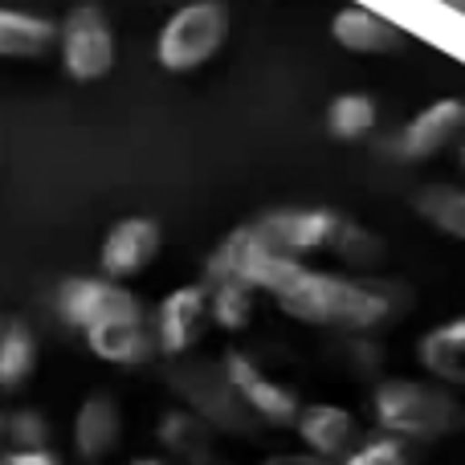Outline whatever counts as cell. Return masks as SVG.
Instances as JSON below:
<instances>
[{"instance_id":"6da1fadb","label":"cell","mask_w":465,"mask_h":465,"mask_svg":"<svg viewBox=\"0 0 465 465\" xmlns=\"http://www.w3.org/2000/svg\"><path fill=\"white\" fill-rule=\"evenodd\" d=\"M282 314L306 327H327L343 335H363L376 331L396 314V290L384 282L347 278V273H322L298 265L294 278L273 294Z\"/></svg>"},{"instance_id":"7a4b0ae2","label":"cell","mask_w":465,"mask_h":465,"mask_svg":"<svg viewBox=\"0 0 465 465\" xmlns=\"http://www.w3.org/2000/svg\"><path fill=\"white\" fill-rule=\"evenodd\" d=\"M163 376H168L172 392L184 401V409H193L213 433L241 437V441H257V437L265 433V425L249 412V404L241 401V392L232 388L221 360L188 351V355H176Z\"/></svg>"},{"instance_id":"3957f363","label":"cell","mask_w":465,"mask_h":465,"mask_svg":"<svg viewBox=\"0 0 465 465\" xmlns=\"http://www.w3.org/2000/svg\"><path fill=\"white\" fill-rule=\"evenodd\" d=\"M371 409H376V425L384 429V437H396V441L429 445L450 437L461 425L458 396L437 380L433 384H425V380H380Z\"/></svg>"},{"instance_id":"277c9868","label":"cell","mask_w":465,"mask_h":465,"mask_svg":"<svg viewBox=\"0 0 465 465\" xmlns=\"http://www.w3.org/2000/svg\"><path fill=\"white\" fill-rule=\"evenodd\" d=\"M229 37V5L225 0H188L163 21L155 37V62L168 74L201 70L221 54Z\"/></svg>"},{"instance_id":"5b68a950","label":"cell","mask_w":465,"mask_h":465,"mask_svg":"<svg viewBox=\"0 0 465 465\" xmlns=\"http://www.w3.org/2000/svg\"><path fill=\"white\" fill-rule=\"evenodd\" d=\"M57 49L62 65L74 82H98L114 65V29L98 5H78L57 25Z\"/></svg>"},{"instance_id":"8992f818","label":"cell","mask_w":465,"mask_h":465,"mask_svg":"<svg viewBox=\"0 0 465 465\" xmlns=\"http://www.w3.org/2000/svg\"><path fill=\"white\" fill-rule=\"evenodd\" d=\"M339 221L343 217L335 209H273V213H262L257 221H249V232L257 237V245L265 253L306 262L311 253L331 245Z\"/></svg>"},{"instance_id":"52a82bcc","label":"cell","mask_w":465,"mask_h":465,"mask_svg":"<svg viewBox=\"0 0 465 465\" xmlns=\"http://www.w3.org/2000/svg\"><path fill=\"white\" fill-rule=\"evenodd\" d=\"M204 331H209V290H204V282L176 286L172 294L160 298L152 314L155 351H163L168 360L188 355L204 343Z\"/></svg>"},{"instance_id":"ba28073f","label":"cell","mask_w":465,"mask_h":465,"mask_svg":"<svg viewBox=\"0 0 465 465\" xmlns=\"http://www.w3.org/2000/svg\"><path fill=\"white\" fill-rule=\"evenodd\" d=\"M221 363H225V371H229L232 388L241 392V401L249 404V412H253L265 429H290L294 425L298 409H302V401H298L294 388H286L273 376H265L245 351H229Z\"/></svg>"},{"instance_id":"9c48e42d","label":"cell","mask_w":465,"mask_h":465,"mask_svg":"<svg viewBox=\"0 0 465 465\" xmlns=\"http://www.w3.org/2000/svg\"><path fill=\"white\" fill-rule=\"evenodd\" d=\"M86 347L90 355H98L103 363H119V368H139L155 355V335H152V319L139 311H123V314H106V319L90 322L86 331Z\"/></svg>"},{"instance_id":"30bf717a","label":"cell","mask_w":465,"mask_h":465,"mask_svg":"<svg viewBox=\"0 0 465 465\" xmlns=\"http://www.w3.org/2000/svg\"><path fill=\"white\" fill-rule=\"evenodd\" d=\"M139 298L123 286L119 278H65L57 286V314L65 327L86 331L90 322L106 319V314H123V311H139Z\"/></svg>"},{"instance_id":"8fae6325","label":"cell","mask_w":465,"mask_h":465,"mask_svg":"<svg viewBox=\"0 0 465 465\" xmlns=\"http://www.w3.org/2000/svg\"><path fill=\"white\" fill-rule=\"evenodd\" d=\"M160 245H163V232L152 217H123L119 225H111V232L103 237V253H98V262H103L106 278L127 282V278L143 273L147 265L155 262Z\"/></svg>"},{"instance_id":"7c38bea8","label":"cell","mask_w":465,"mask_h":465,"mask_svg":"<svg viewBox=\"0 0 465 465\" xmlns=\"http://www.w3.org/2000/svg\"><path fill=\"white\" fill-rule=\"evenodd\" d=\"M461 127H465V106L458 98H441V103L425 106L420 114H412V119L404 123V131L396 135V152L412 163L437 160L450 143H458Z\"/></svg>"},{"instance_id":"4fadbf2b","label":"cell","mask_w":465,"mask_h":465,"mask_svg":"<svg viewBox=\"0 0 465 465\" xmlns=\"http://www.w3.org/2000/svg\"><path fill=\"white\" fill-rule=\"evenodd\" d=\"M290 429L302 437L306 450L327 461H339L347 450H355V437H360L355 417L347 409H339V404H306V409H298Z\"/></svg>"},{"instance_id":"5bb4252c","label":"cell","mask_w":465,"mask_h":465,"mask_svg":"<svg viewBox=\"0 0 465 465\" xmlns=\"http://www.w3.org/2000/svg\"><path fill=\"white\" fill-rule=\"evenodd\" d=\"M331 37H335L347 54H368V57L396 54V49L404 45L401 25H392L388 16L371 13V8H360V5L339 8L335 21H331Z\"/></svg>"},{"instance_id":"9a60e30c","label":"cell","mask_w":465,"mask_h":465,"mask_svg":"<svg viewBox=\"0 0 465 465\" xmlns=\"http://www.w3.org/2000/svg\"><path fill=\"white\" fill-rule=\"evenodd\" d=\"M123 441V412L114 404V396L94 392L86 396V404L78 409L74 420V450L86 461H106Z\"/></svg>"},{"instance_id":"2e32d148","label":"cell","mask_w":465,"mask_h":465,"mask_svg":"<svg viewBox=\"0 0 465 465\" xmlns=\"http://www.w3.org/2000/svg\"><path fill=\"white\" fill-rule=\"evenodd\" d=\"M417 360L437 384H445V388L465 384V322L450 319L445 327L429 331L417 347Z\"/></svg>"},{"instance_id":"e0dca14e","label":"cell","mask_w":465,"mask_h":465,"mask_svg":"<svg viewBox=\"0 0 465 465\" xmlns=\"http://www.w3.org/2000/svg\"><path fill=\"white\" fill-rule=\"evenodd\" d=\"M57 41V25L45 16L16 13V8H0V57L8 62H33L45 57Z\"/></svg>"},{"instance_id":"ac0fdd59","label":"cell","mask_w":465,"mask_h":465,"mask_svg":"<svg viewBox=\"0 0 465 465\" xmlns=\"http://www.w3.org/2000/svg\"><path fill=\"white\" fill-rule=\"evenodd\" d=\"M412 213H417L425 225L441 229L445 237H453V241L465 237V193H461V184L433 180V184L417 188V193H412Z\"/></svg>"},{"instance_id":"d6986e66","label":"cell","mask_w":465,"mask_h":465,"mask_svg":"<svg viewBox=\"0 0 465 465\" xmlns=\"http://www.w3.org/2000/svg\"><path fill=\"white\" fill-rule=\"evenodd\" d=\"M37 368V339L21 319L0 322V392H16Z\"/></svg>"},{"instance_id":"ffe728a7","label":"cell","mask_w":465,"mask_h":465,"mask_svg":"<svg viewBox=\"0 0 465 465\" xmlns=\"http://www.w3.org/2000/svg\"><path fill=\"white\" fill-rule=\"evenodd\" d=\"M155 437L163 441V450H172V458H180L184 465L193 461V458H201V453L217 450V445H213V429L204 425V420L196 417L193 409L163 412L160 425H155Z\"/></svg>"},{"instance_id":"44dd1931","label":"cell","mask_w":465,"mask_h":465,"mask_svg":"<svg viewBox=\"0 0 465 465\" xmlns=\"http://www.w3.org/2000/svg\"><path fill=\"white\" fill-rule=\"evenodd\" d=\"M209 290V322H217L221 331H245L253 322V290L245 282H204Z\"/></svg>"},{"instance_id":"7402d4cb","label":"cell","mask_w":465,"mask_h":465,"mask_svg":"<svg viewBox=\"0 0 465 465\" xmlns=\"http://www.w3.org/2000/svg\"><path fill=\"white\" fill-rule=\"evenodd\" d=\"M380 119V106L371 94H339L327 106V127L335 139H363Z\"/></svg>"},{"instance_id":"603a6c76","label":"cell","mask_w":465,"mask_h":465,"mask_svg":"<svg viewBox=\"0 0 465 465\" xmlns=\"http://www.w3.org/2000/svg\"><path fill=\"white\" fill-rule=\"evenodd\" d=\"M327 249H335L351 270H371V265L384 262V241H380L376 232H368L363 225H351V221H339V229H335V237H331Z\"/></svg>"},{"instance_id":"cb8c5ba5","label":"cell","mask_w":465,"mask_h":465,"mask_svg":"<svg viewBox=\"0 0 465 465\" xmlns=\"http://www.w3.org/2000/svg\"><path fill=\"white\" fill-rule=\"evenodd\" d=\"M5 441L8 450H41L49 445V420L37 409H21L5 417Z\"/></svg>"},{"instance_id":"d4e9b609","label":"cell","mask_w":465,"mask_h":465,"mask_svg":"<svg viewBox=\"0 0 465 465\" xmlns=\"http://www.w3.org/2000/svg\"><path fill=\"white\" fill-rule=\"evenodd\" d=\"M331 465H409V458H404L396 437H380V441H363L355 450H347L343 458Z\"/></svg>"},{"instance_id":"484cf974","label":"cell","mask_w":465,"mask_h":465,"mask_svg":"<svg viewBox=\"0 0 465 465\" xmlns=\"http://www.w3.org/2000/svg\"><path fill=\"white\" fill-rule=\"evenodd\" d=\"M0 465H62L49 445H41V450H0Z\"/></svg>"},{"instance_id":"4316f807","label":"cell","mask_w":465,"mask_h":465,"mask_svg":"<svg viewBox=\"0 0 465 465\" xmlns=\"http://www.w3.org/2000/svg\"><path fill=\"white\" fill-rule=\"evenodd\" d=\"M262 465H331L327 458H319V453L302 450V453H273V458H265Z\"/></svg>"},{"instance_id":"83f0119b","label":"cell","mask_w":465,"mask_h":465,"mask_svg":"<svg viewBox=\"0 0 465 465\" xmlns=\"http://www.w3.org/2000/svg\"><path fill=\"white\" fill-rule=\"evenodd\" d=\"M188 465H232V461H225L217 450H209V453H201V458H193Z\"/></svg>"},{"instance_id":"f1b7e54d","label":"cell","mask_w":465,"mask_h":465,"mask_svg":"<svg viewBox=\"0 0 465 465\" xmlns=\"http://www.w3.org/2000/svg\"><path fill=\"white\" fill-rule=\"evenodd\" d=\"M131 465H172V461H163V458H139V461H131Z\"/></svg>"},{"instance_id":"f546056e","label":"cell","mask_w":465,"mask_h":465,"mask_svg":"<svg viewBox=\"0 0 465 465\" xmlns=\"http://www.w3.org/2000/svg\"><path fill=\"white\" fill-rule=\"evenodd\" d=\"M0 450H8V441H5V412H0Z\"/></svg>"},{"instance_id":"4dcf8cb0","label":"cell","mask_w":465,"mask_h":465,"mask_svg":"<svg viewBox=\"0 0 465 465\" xmlns=\"http://www.w3.org/2000/svg\"><path fill=\"white\" fill-rule=\"evenodd\" d=\"M0 322H5V319H0Z\"/></svg>"}]
</instances>
